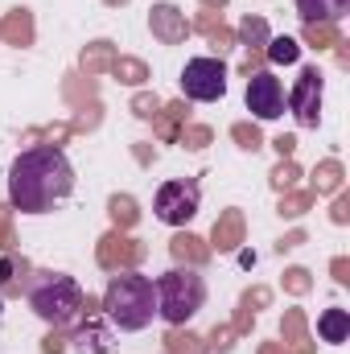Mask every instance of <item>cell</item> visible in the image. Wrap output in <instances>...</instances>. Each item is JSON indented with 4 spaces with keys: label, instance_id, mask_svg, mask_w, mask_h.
<instances>
[{
    "label": "cell",
    "instance_id": "cell-1",
    "mask_svg": "<svg viewBox=\"0 0 350 354\" xmlns=\"http://www.w3.org/2000/svg\"><path fill=\"white\" fill-rule=\"evenodd\" d=\"M71 189H75V169L58 145H37L21 153L8 169V198L25 214L54 210V202L71 198Z\"/></svg>",
    "mask_w": 350,
    "mask_h": 354
},
{
    "label": "cell",
    "instance_id": "cell-2",
    "mask_svg": "<svg viewBox=\"0 0 350 354\" xmlns=\"http://www.w3.org/2000/svg\"><path fill=\"white\" fill-rule=\"evenodd\" d=\"M103 313L124 334L145 330L153 322V313H157V284L149 276H136L132 268L128 272H116L111 284H107V292H103Z\"/></svg>",
    "mask_w": 350,
    "mask_h": 354
},
{
    "label": "cell",
    "instance_id": "cell-3",
    "mask_svg": "<svg viewBox=\"0 0 350 354\" xmlns=\"http://www.w3.org/2000/svg\"><path fill=\"white\" fill-rule=\"evenodd\" d=\"M29 309L50 326H71L83 313V288L62 272H37L29 284Z\"/></svg>",
    "mask_w": 350,
    "mask_h": 354
},
{
    "label": "cell",
    "instance_id": "cell-4",
    "mask_svg": "<svg viewBox=\"0 0 350 354\" xmlns=\"http://www.w3.org/2000/svg\"><path fill=\"white\" fill-rule=\"evenodd\" d=\"M206 301V280L198 276V268H174L157 280V313L169 326H185Z\"/></svg>",
    "mask_w": 350,
    "mask_h": 354
},
{
    "label": "cell",
    "instance_id": "cell-5",
    "mask_svg": "<svg viewBox=\"0 0 350 354\" xmlns=\"http://www.w3.org/2000/svg\"><path fill=\"white\" fill-rule=\"evenodd\" d=\"M198 202H202V185H198L194 177H181V181H165V185L157 189L153 210H157L161 223L181 227V223H190V218L198 214Z\"/></svg>",
    "mask_w": 350,
    "mask_h": 354
},
{
    "label": "cell",
    "instance_id": "cell-6",
    "mask_svg": "<svg viewBox=\"0 0 350 354\" xmlns=\"http://www.w3.org/2000/svg\"><path fill=\"white\" fill-rule=\"evenodd\" d=\"M181 91L194 103H214L227 95V66L219 58H190L181 71Z\"/></svg>",
    "mask_w": 350,
    "mask_h": 354
},
{
    "label": "cell",
    "instance_id": "cell-7",
    "mask_svg": "<svg viewBox=\"0 0 350 354\" xmlns=\"http://www.w3.org/2000/svg\"><path fill=\"white\" fill-rule=\"evenodd\" d=\"M248 111L256 120L284 115V87L272 71H248Z\"/></svg>",
    "mask_w": 350,
    "mask_h": 354
},
{
    "label": "cell",
    "instance_id": "cell-8",
    "mask_svg": "<svg viewBox=\"0 0 350 354\" xmlns=\"http://www.w3.org/2000/svg\"><path fill=\"white\" fill-rule=\"evenodd\" d=\"M288 107H293V115H297L301 128H317V120H322V71L317 66L301 71L297 87L288 95Z\"/></svg>",
    "mask_w": 350,
    "mask_h": 354
},
{
    "label": "cell",
    "instance_id": "cell-9",
    "mask_svg": "<svg viewBox=\"0 0 350 354\" xmlns=\"http://www.w3.org/2000/svg\"><path fill=\"white\" fill-rule=\"evenodd\" d=\"M140 256H145V248H140L136 239L120 235V231H111V235L99 243V264L111 268V272H128V268H136L140 264Z\"/></svg>",
    "mask_w": 350,
    "mask_h": 354
},
{
    "label": "cell",
    "instance_id": "cell-10",
    "mask_svg": "<svg viewBox=\"0 0 350 354\" xmlns=\"http://www.w3.org/2000/svg\"><path fill=\"white\" fill-rule=\"evenodd\" d=\"M149 29H153V37H157V41L177 46V41H185L190 21H185V12L174 8V4H157V8H153V17H149Z\"/></svg>",
    "mask_w": 350,
    "mask_h": 354
},
{
    "label": "cell",
    "instance_id": "cell-11",
    "mask_svg": "<svg viewBox=\"0 0 350 354\" xmlns=\"http://www.w3.org/2000/svg\"><path fill=\"white\" fill-rule=\"evenodd\" d=\"M297 12L305 25H334L350 12V0H297Z\"/></svg>",
    "mask_w": 350,
    "mask_h": 354
},
{
    "label": "cell",
    "instance_id": "cell-12",
    "mask_svg": "<svg viewBox=\"0 0 350 354\" xmlns=\"http://www.w3.org/2000/svg\"><path fill=\"white\" fill-rule=\"evenodd\" d=\"M243 243V214L239 210H227L219 223H214V248L219 252H231Z\"/></svg>",
    "mask_w": 350,
    "mask_h": 354
},
{
    "label": "cell",
    "instance_id": "cell-13",
    "mask_svg": "<svg viewBox=\"0 0 350 354\" xmlns=\"http://www.w3.org/2000/svg\"><path fill=\"white\" fill-rule=\"evenodd\" d=\"M0 37L12 41V46H29V41H33V17H29L25 8L8 12V17L0 21Z\"/></svg>",
    "mask_w": 350,
    "mask_h": 354
},
{
    "label": "cell",
    "instance_id": "cell-14",
    "mask_svg": "<svg viewBox=\"0 0 350 354\" xmlns=\"http://www.w3.org/2000/svg\"><path fill=\"white\" fill-rule=\"evenodd\" d=\"M75 346L83 354H111V334L103 326H95V317L87 313V326L75 334Z\"/></svg>",
    "mask_w": 350,
    "mask_h": 354
},
{
    "label": "cell",
    "instance_id": "cell-15",
    "mask_svg": "<svg viewBox=\"0 0 350 354\" xmlns=\"http://www.w3.org/2000/svg\"><path fill=\"white\" fill-rule=\"evenodd\" d=\"M284 346H288L293 354H309L313 351V342H309V334H305V317H301L297 309L284 313Z\"/></svg>",
    "mask_w": 350,
    "mask_h": 354
},
{
    "label": "cell",
    "instance_id": "cell-16",
    "mask_svg": "<svg viewBox=\"0 0 350 354\" xmlns=\"http://www.w3.org/2000/svg\"><path fill=\"white\" fill-rule=\"evenodd\" d=\"M317 334H322V342H347L350 313H347V309H326V313H322V322H317Z\"/></svg>",
    "mask_w": 350,
    "mask_h": 354
},
{
    "label": "cell",
    "instance_id": "cell-17",
    "mask_svg": "<svg viewBox=\"0 0 350 354\" xmlns=\"http://www.w3.org/2000/svg\"><path fill=\"white\" fill-rule=\"evenodd\" d=\"M169 252H174V260L177 264H190V268H198V264H206V248H202V239H194V235H177L174 243H169Z\"/></svg>",
    "mask_w": 350,
    "mask_h": 354
},
{
    "label": "cell",
    "instance_id": "cell-18",
    "mask_svg": "<svg viewBox=\"0 0 350 354\" xmlns=\"http://www.w3.org/2000/svg\"><path fill=\"white\" fill-rule=\"evenodd\" d=\"M111 62H116V46L111 41H95V46H87V54H83V71L87 75L111 71Z\"/></svg>",
    "mask_w": 350,
    "mask_h": 354
},
{
    "label": "cell",
    "instance_id": "cell-19",
    "mask_svg": "<svg viewBox=\"0 0 350 354\" xmlns=\"http://www.w3.org/2000/svg\"><path fill=\"white\" fill-rule=\"evenodd\" d=\"M264 54H268V62H284V66H288V62L301 58V46H297L293 37H268V50H264Z\"/></svg>",
    "mask_w": 350,
    "mask_h": 354
},
{
    "label": "cell",
    "instance_id": "cell-20",
    "mask_svg": "<svg viewBox=\"0 0 350 354\" xmlns=\"http://www.w3.org/2000/svg\"><path fill=\"white\" fill-rule=\"evenodd\" d=\"M338 185H342V165H338V161L317 165V174H313V194H334Z\"/></svg>",
    "mask_w": 350,
    "mask_h": 354
},
{
    "label": "cell",
    "instance_id": "cell-21",
    "mask_svg": "<svg viewBox=\"0 0 350 354\" xmlns=\"http://www.w3.org/2000/svg\"><path fill=\"white\" fill-rule=\"evenodd\" d=\"M111 75H116L120 83H145V79H149L145 62H136V58H116V62H111Z\"/></svg>",
    "mask_w": 350,
    "mask_h": 354
},
{
    "label": "cell",
    "instance_id": "cell-22",
    "mask_svg": "<svg viewBox=\"0 0 350 354\" xmlns=\"http://www.w3.org/2000/svg\"><path fill=\"white\" fill-rule=\"evenodd\" d=\"M157 115H161V124H157L161 140H174V136H177V124L185 120V103H169V107H161Z\"/></svg>",
    "mask_w": 350,
    "mask_h": 354
},
{
    "label": "cell",
    "instance_id": "cell-23",
    "mask_svg": "<svg viewBox=\"0 0 350 354\" xmlns=\"http://www.w3.org/2000/svg\"><path fill=\"white\" fill-rule=\"evenodd\" d=\"M305 37L317 46V50H330V46H342V37H338V29L334 25H305Z\"/></svg>",
    "mask_w": 350,
    "mask_h": 354
},
{
    "label": "cell",
    "instance_id": "cell-24",
    "mask_svg": "<svg viewBox=\"0 0 350 354\" xmlns=\"http://www.w3.org/2000/svg\"><path fill=\"white\" fill-rule=\"evenodd\" d=\"M239 37H243L248 46H268V25H264L260 17H243V25H239Z\"/></svg>",
    "mask_w": 350,
    "mask_h": 354
},
{
    "label": "cell",
    "instance_id": "cell-25",
    "mask_svg": "<svg viewBox=\"0 0 350 354\" xmlns=\"http://www.w3.org/2000/svg\"><path fill=\"white\" fill-rule=\"evenodd\" d=\"M111 218H116L120 227H132V223H136V202L116 194V198H111Z\"/></svg>",
    "mask_w": 350,
    "mask_h": 354
},
{
    "label": "cell",
    "instance_id": "cell-26",
    "mask_svg": "<svg viewBox=\"0 0 350 354\" xmlns=\"http://www.w3.org/2000/svg\"><path fill=\"white\" fill-rule=\"evenodd\" d=\"M25 272V260H12V256H4L0 260V288H17V276Z\"/></svg>",
    "mask_w": 350,
    "mask_h": 354
},
{
    "label": "cell",
    "instance_id": "cell-27",
    "mask_svg": "<svg viewBox=\"0 0 350 354\" xmlns=\"http://www.w3.org/2000/svg\"><path fill=\"white\" fill-rule=\"evenodd\" d=\"M297 177H301V169H297L293 161H280V165H276V174H272V185H276V189H293V185H297Z\"/></svg>",
    "mask_w": 350,
    "mask_h": 354
},
{
    "label": "cell",
    "instance_id": "cell-28",
    "mask_svg": "<svg viewBox=\"0 0 350 354\" xmlns=\"http://www.w3.org/2000/svg\"><path fill=\"white\" fill-rule=\"evenodd\" d=\"M309 202H313V194H288V198L280 202V214L297 218V214H305V210H309Z\"/></svg>",
    "mask_w": 350,
    "mask_h": 354
},
{
    "label": "cell",
    "instance_id": "cell-29",
    "mask_svg": "<svg viewBox=\"0 0 350 354\" xmlns=\"http://www.w3.org/2000/svg\"><path fill=\"white\" fill-rule=\"evenodd\" d=\"M165 342H169V354H206L202 346H198V338H194V334H185V338H181V334H169Z\"/></svg>",
    "mask_w": 350,
    "mask_h": 354
},
{
    "label": "cell",
    "instance_id": "cell-30",
    "mask_svg": "<svg viewBox=\"0 0 350 354\" xmlns=\"http://www.w3.org/2000/svg\"><path fill=\"white\" fill-rule=\"evenodd\" d=\"M132 111H136L140 120H153V115L161 111V99H157V95H136V99H132Z\"/></svg>",
    "mask_w": 350,
    "mask_h": 354
},
{
    "label": "cell",
    "instance_id": "cell-31",
    "mask_svg": "<svg viewBox=\"0 0 350 354\" xmlns=\"http://www.w3.org/2000/svg\"><path fill=\"white\" fill-rule=\"evenodd\" d=\"M231 136L239 140V149H260V132H256L252 124H235V128H231Z\"/></svg>",
    "mask_w": 350,
    "mask_h": 354
},
{
    "label": "cell",
    "instance_id": "cell-32",
    "mask_svg": "<svg viewBox=\"0 0 350 354\" xmlns=\"http://www.w3.org/2000/svg\"><path fill=\"white\" fill-rule=\"evenodd\" d=\"M181 145L185 149H206L210 145V128H185L181 132Z\"/></svg>",
    "mask_w": 350,
    "mask_h": 354
},
{
    "label": "cell",
    "instance_id": "cell-33",
    "mask_svg": "<svg viewBox=\"0 0 350 354\" xmlns=\"http://www.w3.org/2000/svg\"><path fill=\"white\" fill-rule=\"evenodd\" d=\"M284 288H288V292H309V272H305V268H293V272L284 276Z\"/></svg>",
    "mask_w": 350,
    "mask_h": 354
},
{
    "label": "cell",
    "instance_id": "cell-34",
    "mask_svg": "<svg viewBox=\"0 0 350 354\" xmlns=\"http://www.w3.org/2000/svg\"><path fill=\"white\" fill-rule=\"evenodd\" d=\"M0 248H4V252L12 248V227H8V210H4V206H0Z\"/></svg>",
    "mask_w": 350,
    "mask_h": 354
},
{
    "label": "cell",
    "instance_id": "cell-35",
    "mask_svg": "<svg viewBox=\"0 0 350 354\" xmlns=\"http://www.w3.org/2000/svg\"><path fill=\"white\" fill-rule=\"evenodd\" d=\"M347 218H350V198L342 194V198L334 202V223H347Z\"/></svg>",
    "mask_w": 350,
    "mask_h": 354
},
{
    "label": "cell",
    "instance_id": "cell-36",
    "mask_svg": "<svg viewBox=\"0 0 350 354\" xmlns=\"http://www.w3.org/2000/svg\"><path fill=\"white\" fill-rule=\"evenodd\" d=\"M272 145H276V153H280V157H288V153L297 149V140H293V136H276Z\"/></svg>",
    "mask_w": 350,
    "mask_h": 354
},
{
    "label": "cell",
    "instance_id": "cell-37",
    "mask_svg": "<svg viewBox=\"0 0 350 354\" xmlns=\"http://www.w3.org/2000/svg\"><path fill=\"white\" fill-rule=\"evenodd\" d=\"M347 272H350V264H347V260H342V256H338V260H334V276H338L342 284H347V280H350Z\"/></svg>",
    "mask_w": 350,
    "mask_h": 354
},
{
    "label": "cell",
    "instance_id": "cell-38",
    "mask_svg": "<svg viewBox=\"0 0 350 354\" xmlns=\"http://www.w3.org/2000/svg\"><path fill=\"white\" fill-rule=\"evenodd\" d=\"M260 354H293V351H288V346H284V342H280V346H264Z\"/></svg>",
    "mask_w": 350,
    "mask_h": 354
},
{
    "label": "cell",
    "instance_id": "cell-39",
    "mask_svg": "<svg viewBox=\"0 0 350 354\" xmlns=\"http://www.w3.org/2000/svg\"><path fill=\"white\" fill-rule=\"evenodd\" d=\"M202 4H219V8H223V0H202Z\"/></svg>",
    "mask_w": 350,
    "mask_h": 354
},
{
    "label": "cell",
    "instance_id": "cell-40",
    "mask_svg": "<svg viewBox=\"0 0 350 354\" xmlns=\"http://www.w3.org/2000/svg\"><path fill=\"white\" fill-rule=\"evenodd\" d=\"M107 4H116V0H107ZM120 4H124V0H120Z\"/></svg>",
    "mask_w": 350,
    "mask_h": 354
}]
</instances>
